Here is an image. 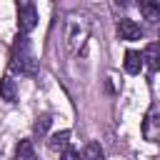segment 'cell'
<instances>
[{
	"label": "cell",
	"mask_w": 160,
	"mask_h": 160,
	"mask_svg": "<svg viewBox=\"0 0 160 160\" xmlns=\"http://www.w3.org/2000/svg\"><path fill=\"white\" fill-rule=\"evenodd\" d=\"M10 70L18 72V75H28V78H32L38 72V58H35V52L30 48L28 35L15 38L12 50H10Z\"/></svg>",
	"instance_id": "6da1fadb"
},
{
	"label": "cell",
	"mask_w": 160,
	"mask_h": 160,
	"mask_svg": "<svg viewBox=\"0 0 160 160\" xmlns=\"http://www.w3.org/2000/svg\"><path fill=\"white\" fill-rule=\"evenodd\" d=\"M88 35H90V25H88V20L85 18H72L70 20V28H68V40H70V50H80L82 48V42L88 40Z\"/></svg>",
	"instance_id": "7a4b0ae2"
},
{
	"label": "cell",
	"mask_w": 160,
	"mask_h": 160,
	"mask_svg": "<svg viewBox=\"0 0 160 160\" xmlns=\"http://www.w3.org/2000/svg\"><path fill=\"white\" fill-rule=\"evenodd\" d=\"M38 25V10L32 2H18V30L20 35L32 32Z\"/></svg>",
	"instance_id": "3957f363"
},
{
	"label": "cell",
	"mask_w": 160,
	"mask_h": 160,
	"mask_svg": "<svg viewBox=\"0 0 160 160\" xmlns=\"http://www.w3.org/2000/svg\"><path fill=\"white\" fill-rule=\"evenodd\" d=\"M118 35H120V40H140V38H142V30H140V25H138L135 20L122 18V20L118 22Z\"/></svg>",
	"instance_id": "277c9868"
},
{
	"label": "cell",
	"mask_w": 160,
	"mask_h": 160,
	"mask_svg": "<svg viewBox=\"0 0 160 160\" xmlns=\"http://www.w3.org/2000/svg\"><path fill=\"white\" fill-rule=\"evenodd\" d=\"M142 65H148L150 72H158L160 70V42H150L142 50Z\"/></svg>",
	"instance_id": "5b68a950"
},
{
	"label": "cell",
	"mask_w": 160,
	"mask_h": 160,
	"mask_svg": "<svg viewBox=\"0 0 160 160\" xmlns=\"http://www.w3.org/2000/svg\"><path fill=\"white\" fill-rule=\"evenodd\" d=\"M122 65H125V72H128V75H138V72L142 70V55L135 52V50H128Z\"/></svg>",
	"instance_id": "8992f818"
},
{
	"label": "cell",
	"mask_w": 160,
	"mask_h": 160,
	"mask_svg": "<svg viewBox=\"0 0 160 160\" xmlns=\"http://www.w3.org/2000/svg\"><path fill=\"white\" fill-rule=\"evenodd\" d=\"M48 148L52 150V152H62L65 148H70V130H60V132H55L50 140H48Z\"/></svg>",
	"instance_id": "52a82bcc"
},
{
	"label": "cell",
	"mask_w": 160,
	"mask_h": 160,
	"mask_svg": "<svg viewBox=\"0 0 160 160\" xmlns=\"http://www.w3.org/2000/svg\"><path fill=\"white\" fill-rule=\"evenodd\" d=\"M138 8H140V12L145 15V20L160 22V2H155V0H142V2H138Z\"/></svg>",
	"instance_id": "ba28073f"
},
{
	"label": "cell",
	"mask_w": 160,
	"mask_h": 160,
	"mask_svg": "<svg viewBox=\"0 0 160 160\" xmlns=\"http://www.w3.org/2000/svg\"><path fill=\"white\" fill-rule=\"evenodd\" d=\"M0 98L8 102H15V98H18V88H15V80L10 75L0 78Z\"/></svg>",
	"instance_id": "9c48e42d"
},
{
	"label": "cell",
	"mask_w": 160,
	"mask_h": 160,
	"mask_svg": "<svg viewBox=\"0 0 160 160\" xmlns=\"http://www.w3.org/2000/svg\"><path fill=\"white\" fill-rule=\"evenodd\" d=\"M80 160H105V152H102V148H100V142H88L85 148H82V152H80Z\"/></svg>",
	"instance_id": "30bf717a"
},
{
	"label": "cell",
	"mask_w": 160,
	"mask_h": 160,
	"mask_svg": "<svg viewBox=\"0 0 160 160\" xmlns=\"http://www.w3.org/2000/svg\"><path fill=\"white\" fill-rule=\"evenodd\" d=\"M15 160H38L35 148H32L30 140H20V142H18V148H15Z\"/></svg>",
	"instance_id": "8fae6325"
},
{
	"label": "cell",
	"mask_w": 160,
	"mask_h": 160,
	"mask_svg": "<svg viewBox=\"0 0 160 160\" xmlns=\"http://www.w3.org/2000/svg\"><path fill=\"white\" fill-rule=\"evenodd\" d=\"M48 128H50V115H40L38 120H35V135L38 138H45V132H48Z\"/></svg>",
	"instance_id": "7c38bea8"
},
{
	"label": "cell",
	"mask_w": 160,
	"mask_h": 160,
	"mask_svg": "<svg viewBox=\"0 0 160 160\" xmlns=\"http://www.w3.org/2000/svg\"><path fill=\"white\" fill-rule=\"evenodd\" d=\"M60 160H80V152H78L75 148H65V150L60 152Z\"/></svg>",
	"instance_id": "4fadbf2b"
}]
</instances>
